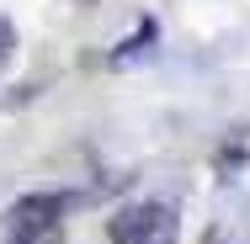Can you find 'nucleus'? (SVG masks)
I'll use <instances>...</instances> for the list:
<instances>
[{
    "mask_svg": "<svg viewBox=\"0 0 250 244\" xmlns=\"http://www.w3.org/2000/svg\"><path fill=\"white\" fill-rule=\"evenodd\" d=\"M11 43H16V32H11V21H0V64L11 58Z\"/></svg>",
    "mask_w": 250,
    "mask_h": 244,
    "instance_id": "3",
    "label": "nucleus"
},
{
    "mask_svg": "<svg viewBox=\"0 0 250 244\" xmlns=\"http://www.w3.org/2000/svg\"><path fill=\"white\" fill-rule=\"evenodd\" d=\"M128 244H176V212L160 207V202H144L139 207V228Z\"/></svg>",
    "mask_w": 250,
    "mask_h": 244,
    "instance_id": "2",
    "label": "nucleus"
},
{
    "mask_svg": "<svg viewBox=\"0 0 250 244\" xmlns=\"http://www.w3.org/2000/svg\"><path fill=\"white\" fill-rule=\"evenodd\" d=\"M64 212H69V196H59V191H32V196H21V202H11L5 228H11V239H16V244H38L43 234L59 228Z\"/></svg>",
    "mask_w": 250,
    "mask_h": 244,
    "instance_id": "1",
    "label": "nucleus"
}]
</instances>
